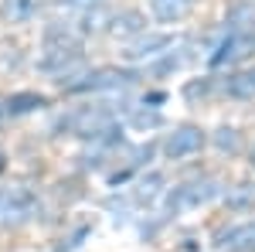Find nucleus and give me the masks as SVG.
Returning <instances> with one entry per match:
<instances>
[{"mask_svg": "<svg viewBox=\"0 0 255 252\" xmlns=\"http://www.w3.org/2000/svg\"><path fill=\"white\" fill-rule=\"evenodd\" d=\"M215 143H218V150H228V154H235L238 143H242V136H238L235 126H221V130L215 133Z\"/></svg>", "mask_w": 255, "mask_h": 252, "instance_id": "4468645a", "label": "nucleus"}, {"mask_svg": "<svg viewBox=\"0 0 255 252\" xmlns=\"http://www.w3.org/2000/svg\"><path fill=\"white\" fill-rule=\"evenodd\" d=\"M136 82V72H126V68H96V72H85L75 75L68 82H61V89L68 96H82V92H113V89H126Z\"/></svg>", "mask_w": 255, "mask_h": 252, "instance_id": "f03ea898", "label": "nucleus"}, {"mask_svg": "<svg viewBox=\"0 0 255 252\" xmlns=\"http://www.w3.org/2000/svg\"><path fill=\"white\" fill-rule=\"evenodd\" d=\"M252 167H255V147H252Z\"/></svg>", "mask_w": 255, "mask_h": 252, "instance_id": "a211bd4d", "label": "nucleus"}, {"mask_svg": "<svg viewBox=\"0 0 255 252\" xmlns=\"http://www.w3.org/2000/svg\"><path fill=\"white\" fill-rule=\"evenodd\" d=\"M255 51V31H228L225 41L211 51V68H221V65H238L245 61Z\"/></svg>", "mask_w": 255, "mask_h": 252, "instance_id": "39448f33", "label": "nucleus"}, {"mask_svg": "<svg viewBox=\"0 0 255 252\" xmlns=\"http://www.w3.org/2000/svg\"><path fill=\"white\" fill-rule=\"evenodd\" d=\"M252 201H255V184H238L235 191L228 194V205L232 208H249Z\"/></svg>", "mask_w": 255, "mask_h": 252, "instance_id": "2eb2a0df", "label": "nucleus"}, {"mask_svg": "<svg viewBox=\"0 0 255 252\" xmlns=\"http://www.w3.org/2000/svg\"><path fill=\"white\" fill-rule=\"evenodd\" d=\"M143 27H146V17H143L139 10H119V14H113L109 24H106V31H109L113 38H139Z\"/></svg>", "mask_w": 255, "mask_h": 252, "instance_id": "9d476101", "label": "nucleus"}, {"mask_svg": "<svg viewBox=\"0 0 255 252\" xmlns=\"http://www.w3.org/2000/svg\"><path fill=\"white\" fill-rule=\"evenodd\" d=\"M218 249L225 252H255V222L232 225L228 232L218 235Z\"/></svg>", "mask_w": 255, "mask_h": 252, "instance_id": "6e6552de", "label": "nucleus"}, {"mask_svg": "<svg viewBox=\"0 0 255 252\" xmlns=\"http://www.w3.org/2000/svg\"><path fill=\"white\" fill-rule=\"evenodd\" d=\"M221 181L218 177H197V181H191V184H180V188H174L170 191V198H167V208L174 215H184V212H194V208H201V205H211L215 198H221Z\"/></svg>", "mask_w": 255, "mask_h": 252, "instance_id": "7ed1b4c3", "label": "nucleus"}, {"mask_svg": "<svg viewBox=\"0 0 255 252\" xmlns=\"http://www.w3.org/2000/svg\"><path fill=\"white\" fill-rule=\"evenodd\" d=\"M44 106H48V99L38 92H14V96L3 99V113H10V116H24V113H34Z\"/></svg>", "mask_w": 255, "mask_h": 252, "instance_id": "9b49d317", "label": "nucleus"}, {"mask_svg": "<svg viewBox=\"0 0 255 252\" xmlns=\"http://www.w3.org/2000/svg\"><path fill=\"white\" fill-rule=\"evenodd\" d=\"M194 7V0H150V10L153 17L163 20V24H177L187 10Z\"/></svg>", "mask_w": 255, "mask_h": 252, "instance_id": "f8f14e48", "label": "nucleus"}, {"mask_svg": "<svg viewBox=\"0 0 255 252\" xmlns=\"http://www.w3.org/2000/svg\"><path fill=\"white\" fill-rule=\"evenodd\" d=\"M79 61H82V38L75 31H68L65 24H51L44 31V41H41V61L38 65L44 72L68 75Z\"/></svg>", "mask_w": 255, "mask_h": 252, "instance_id": "f257e3e1", "label": "nucleus"}, {"mask_svg": "<svg viewBox=\"0 0 255 252\" xmlns=\"http://www.w3.org/2000/svg\"><path fill=\"white\" fill-rule=\"evenodd\" d=\"M180 44H184V38H177V34H146L126 48V61H160L174 55V48H180Z\"/></svg>", "mask_w": 255, "mask_h": 252, "instance_id": "0eeeda50", "label": "nucleus"}, {"mask_svg": "<svg viewBox=\"0 0 255 252\" xmlns=\"http://www.w3.org/2000/svg\"><path fill=\"white\" fill-rule=\"evenodd\" d=\"M0 194H3V188H0Z\"/></svg>", "mask_w": 255, "mask_h": 252, "instance_id": "6ab92c4d", "label": "nucleus"}, {"mask_svg": "<svg viewBox=\"0 0 255 252\" xmlns=\"http://www.w3.org/2000/svg\"><path fill=\"white\" fill-rule=\"evenodd\" d=\"M3 116H7V113H3V102H0V119H3Z\"/></svg>", "mask_w": 255, "mask_h": 252, "instance_id": "f3484780", "label": "nucleus"}, {"mask_svg": "<svg viewBox=\"0 0 255 252\" xmlns=\"http://www.w3.org/2000/svg\"><path fill=\"white\" fill-rule=\"evenodd\" d=\"M133 123H136V126H160L163 116H160V113H146V109H139L136 116H133Z\"/></svg>", "mask_w": 255, "mask_h": 252, "instance_id": "dca6fc26", "label": "nucleus"}, {"mask_svg": "<svg viewBox=\"0 0 255 252\" xmlns=\"http://www.w3.org/2000/svg\"><path fill=\"white\" fill-rule=\"evenodd\" d=\"M34 10H38V0H7L3 3V14L10 20H27Z\"/></svg>", "mask_w": 255, "mask_h": 252, "instance_id": "ddd939ff", "label": "nucleus"}, {"mask_svg": "<svg viewBox=\"0 0 255 252\" xmlns=\"http://www.w3.org/2000/svg\"><path fill=\"white\" fill-rule=\"evenodd\" d=\"M204 130L201 126H191V123H184V126H177L167 133L163 140V157L167 160H184V157H194L201 154V147H204Z\"/></svg>", "mask_w": 255, "mask_h": 252, "instance_id": "423d86ee", "label": "nucleus"}, {"mask_svg": "<svg viewBox=\"0 0 255 252\" xmlns=\"http://www.w3.org/2000/svg\"><path fill=\"white\" fill-rule=\"evenodd\" d=\"M38 215V194L24 184L3 188L0 194V225H24Z\"/></svg>", "mask_w": 255, "mask_h": 252, "instance_id": "20e7f679", "label": "nucleus"}, {"mask_svg": "<svg viewBox=\"0 0 255 252\" xmlns=\"http://www.w3.org/2000/svg\"><path fill=\"white\" fill-rule=\"evenodd\" d=\"M221 92L232 99H242V102H252L255 99V65L252 68H238L221 82Z\"/></svg>", "mask_w": 255, "mask_h": 252, "instance_id": "1a4fd4ad", "label": "nucleus"}]
</instances>
